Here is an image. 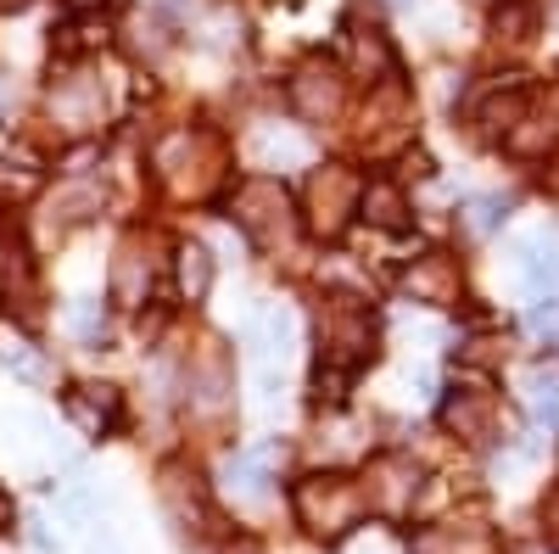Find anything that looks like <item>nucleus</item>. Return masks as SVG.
Masks as SVG:
<instances>
[{"instance_id":"1","label":"nucleus","mask_w":559,"mask_h":554,"mask_svg":"<svg viewBox=\"0 0 559 554\" xmlns=\"http://www.w3.org/2000/svg\"><path fill=\"white\" fill-rule=\"evenodd\" d=\"M292 510H297V521H302L313 538H324V543H342V538L364 521L369 498H364V482L336 476V471H319V476H302V482H297V493H292Z\"/></svg>"},{"instance_id":"2","label":"nucleus","mask_w":559,"mask_h":554,"mask_svg":"<svg viewBox=\"0 0 559 554\" xmlns=\"http://www.w3.org/2000/svg\"><path fill=\"white\" fill-rule=\"evenodd\" d=\"M229 208H236L229 219L247 229L252 247H286L292 241V202H286V191H280L274 179H263V174L241 179V191H236Z\"/></svg>"},{"instance_id":"3","label":"nucleus","mask_w":559,"mask_h":554,"mask_svg":"<svg viewBox=\"0 0 559 554\" xmlns=\"http://www.w3.org/2000/svg\"><path fill=\"white\" fill-rule=\"evenodd\" d=\"M414 493H419V476L403 453H381L376 465H369L364 476V498H369V510H381V516H408L414 510Z\"/></svg>"},{"instance_id":"4","label":"nucleus","mask_w":559,"mask_h":554,"mask_svg":"<svg viewBox=\"0 0 559 554\" xmlns=\"http://www.w3.org/2000/svg\"><path fill=\"white\" fill-rule=\"evenodd\" d=\"M157 498H163V510H168V521L179 527V532H197L202 521H207V493H202V476L191 471V465H163L157 471Z\"/></svg>"},{"instance_id":"5","label":"nucleus","mask_w":559,"mask_h":554,"mask_svg":"<svg viewBox=\"0 0 559 554\" xmlns=\"http://www.w3.org/2000/svg\"><path fill=\"white\" fill-rule=\"evenodd\" d=\"M62 409H68V421L84 432V437H112L118 421H123V398L118 387H96V381H84V387H68L62 392Z\"/></svg>"},{"instance_id":"6","label":"nucleus","mask_w":559,"mask_h":554,"mask_svg":"<svg viewBox=\"0 0 559 554\" xmlns=\"http://www.w3.org/2000/svg\"><path fill=\"white\" fill-rule=\"evenodd\" d=\"M292 107H297L308 123L336 118V113H342V79H336V68H324V62H302V68H297V79H292Z\"/></svg>"},{"instance_id":"7","label":"nucleus","mask_w":559,"mask_h":554,"mask_svg":"<svg viewBox=\"0 0 559 554\" xmlns=\"http://www.w3.org/2000/svg\"><path fill=\"white\" fill-rule=\"evenodd\" d=\"M34 292V258L23 247V236L0 219V308H12Z\"/></svg>"},{"instance_id":"8","label":"nucleus","mask_w":559,"mask_h":554,"mask_svg":"<svg viewBox=\"0 0 559 554\" xmlns=\"http://www.w3.org/2000/svg\"><path fill=\"white\" fill-rule=\"evenodd\" d=\"M308 191H313V219H319V229H336V224L347 219L353 197H364V191H358V179H353L347 168H336V163H331V168H319Z\"/></svg>"},{"instance_id":"9","label":"nucleus","mask_w":559,"mask_h":554,"mask_svg":"<svg viewBox=\"0 0 559 554\" xmlns=\"http://www.w3.org/2000/svg\"><path fill=\"white\" fill-rule=\"evenodd\" d=\"M492 421H498L492 392H453L448 409H442V426L459 432L464 443H487L492 437Z\"/></svg>"},{"instance_id":"10","label":"nucleus","mask_w":559,"mask_h":554,"mask_svg":"<svg viewBox=\"0 0 559 554\" xmlns=\"http://www.w3.org/2000/svg\"><path fill=\"white\" fill-rule=\"evenodd\" d=\"M403 286L419 297V303H453L459 297V263L431 252V258H419L408 274H403Z\"/></svg>"},{"instance_id":"11","label":"nucleus","mask_w":559,"mask_h":554,"mask_svg":"<svg viewBox=\"0 0 559 554\" xmlns=\"http://www.w3.org/2000/svg\"><path fill=\"white\" fill-rule=\"evenodd\" d=\"M107 292H112V303H118V308H134V303H146V292H152V263L140 258V247H134V241H123V247H118Z\"/></svg>"},{"instance_id":"12","label":"nucleus","mask_w":559,"mask_h":554,"mask_svg":"<svg viewBox=\"0 0 559 554\" xmlns=\"http://www.w3.org/2000/svg\"><path fill=\"white\" fill-rule=\"evenodd\" d=\"M51 113H57V123H68V129H90V123H102V90L90 84L84 96H79V84H73V79H62V84L51 90Z\"/></svg>"},{"instance_id":"13","label":"nucleus","mask_w":559,"mask_h":554,"mask_svg":"<svg viewBox=\"0 0 559 554\" xmlns=\"http://www.w3.org/2000/svg\"><path fill=\"white\" fill-rule=\"evenodd\" d=\"M174 269H179V297H185V303H202L207 286H213V252H207L202 241H179Z\"/></svg>"},{"instance_id":"14","label":"nucleus","mask_w":559,"mask_h":554,"mask_svg":"<svg viewBox=\"0 0 559 554\" xmlns=\"http://www.w3.org/2000/svg\"><path fill=\"white\" fill-rule=\"evenodd\" d=\"M403 197H397V185H369L364 191V219H376L381 229H397L403 224Z\"/></svg>"},{"instance_id":"15","label":"nucleus","mask_w":559,"mask_h":554,"mask_svg":"<svg viewBox=\"0 0 559 554\" xmlns=\"http://www.w3.org/2000/svg\"><path fill=\"white\" fill-rule=\"evenodd\" d=\"M0 364L17 369L23 381H45V376H51V364H45L28 342H12V337H0Z\"/></svg>"},{"instance_id":"16","label":"nucleus","mask_w":559,"mask_h":554,"mask_svg":"<svg viewBox=\"0 0 559 554\" xmlns=\"http://www.w3.org/2000/svg\"><path fill=\"white\" fill-rule=\"evenodd\" d=\"M532 28H537V0H509V7H498V34L532 39Z\"/></svg>"},{"instance_id":"17","label":"nucleus","mask_w":559,"mask_h":554,"mask_svg":"<svg viewBox=\"0 0 559 554\" xmlns=\"http://www.w3.org/2000/svg\"><path fill=\"white\" fill-rule=\"evenodd\" d=\"M73 331H79L90 347H102V342H107V314H102V303H73Z\"/></svg>"},{"instance_id":"18","label":"nucleus","mask_w":559,"mask_h":554,"mask_svg":"<svg viewBox=\"0 0 559 554\" xmlns=\"http://www.w3.org/2000/svg\"><path fill=\"white\" fill-rule=\"evenodd\" d=\"M526 281L543 292V286H559V247L543 258V252H526Z\"/></svg>"},{"instance_id":"19","label":"nucleus","mask_w":559,"mask_h":554,"mask_svg":"<svg viewBox=\"0 0 559 554\" xmlns=\"http://www.w3.org/2000/svg\"><path fill=\"white\" fill-rule=\"evenodd\" d=\"M543 538H548V549H559V482L543 498Z\"/></svg>"},{"instance_id":"20","label":"nucleus","mask_w":559,"mask_h":554,"mask_svg":"<svg viewBox=\"0 0 559 554\" xmlns=\"http://www.w3.org/2000/svg\"><path fill=\"white\" fill-rule=\"evenodd\" d=\"M498 219H503V202H481L476 208V229H492Z\"/></svg>"},{"instance_id":"21","label":"nucleus","mask_w":559,"mask_h":554,"mask_svg":"<svg viewBox=\"0 0 559 554\" xmlns=\"http://www.w3.org/2000/svg\"><path fill=\"white\" fill-rule=\"evenodd\" d=\"M0 532H12V498L0 493Z\"/></svg>"},{"instance_id":"22","label":"nucleus","mask_w":559,"mask_h":554,"mask_svg":"<svg viewBox=\"0 0 559 554\" xmlns=\"http://www.w3.org/2000/svg\"><path fill=\"white\" fill-rule=\"evenodd\" d=\"M17 7H28V0H0V12H17Z\"/></svg>"},{"instance_id":"23","label":"nucleus","mask_w":559,"mask_h":554,"mask_svg":"<svg viewBox=\"0 0 559 554\" xmlns=\"http://www.w3.org/2000/svg\"><path fill=\"white\" fill-rule=\"evenodd\" d=\"M459 554H481V543H459Z\"/></svg>"}]
</instances>
